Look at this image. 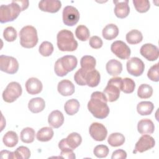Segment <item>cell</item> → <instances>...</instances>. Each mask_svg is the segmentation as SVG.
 I'll use <instances>...</instances> for the list:
<instances>
[{"instance_id": "ab89813d", "label": "cell", "mask_w": 159, "mask_h": 159, "mask_svg": "<svg viewBox=\"0 0 159 159\" xmlns=\"http://www.w3.org/2000/svg\"><path fill=\"white\" fill-rule=\"evenodd\" d=\"M17 31L11 26L6 27L3 32V37L7 42H14L17 39Z\"/></svg>"}, {"instance_id": "74e56055", "label": "cell", "mask_w": 159, "mask_h": 159, "mask_svg": "<svg viewBox=\"0 0 159 159\" xmlns=\"http://www.w3.org/2000/svg\"><path fill=\"white\" fill-rule=\"evenodd\" d=\"M39 52L43 57H49L53 52V46L51 42L44 41L39 46Z\"/></svg>"}, {"instance_id": "8992f818", "label": "cell", "mask_w": 159, "mask_h": 159, "mask_svg": "<svg viewBox=\"0 0 159 159\" xmlns=\"http://www.w3.org/2000/svg\"><path fill=\"white\" fill-rule=\"evenodd\" d=\"M122 81V78L120 77H114L108 81L107 86L102 92L107 101L114 102L119 99L121 91Z\"/></svg>"}, {"instance_id": "4316f807", "label": "cell", "mask_w": 159, "mask_h": 159, "mask_svg": "<svg viewBox=\"0 0 159 159\" xmlns=\"http://www.w3.org/2000/svg\"><path fill=\"white\" fill-rule=\"evenodd\" d=\"M53 130L51 127H45L40 129L37 133L36 137L39 141L48 142L53 137Z\"/></svg>"}, {"instance_id": "7402d4cb", "label": "cell", "mask_w": 159, "mask_h": 159, "mask_svg": "<svg viewBox=\"0 0 159 159\" xmlns=\"http://www.w3.org/2000/svg\"><path fill=\"white\" fill-rule=\"evenodd\" d=\"M100 80V73L95 69L87 71L85 75V82L89 87L94 88L97 86L99 84Z\"/></svg>"}, {"instance_id": "5bb4252c", "label": "cell", "mask_w": 159, "mask_h": 159, "mask_svg": "<svg viewBox=\"0 0 159 159\" xmlns=\"http://www.w3.org/2000/svg\"><path fill=\"white\" fill-rule=\"evenodd\" d=\"M89 132L91 137L96 141L101 142L106 139L107 135V130L106 127L99 122H93L91 124Z\"/></svg>"}, {"instance_id": "f6af8a7d", "label": "cell", "mask_w": 159, "mask_h": 159, "mask_svg": "<svg viewBox=\"0 0 159 159\" xmlns=\"http://www.w3.org/2000/svg\"><path fill=\"white\" fill-rule=\"evenodd\" d=\"M73 150L70 148H65L61 150L60 158L67 159H75L76 156Z\"/></svg>"}, {"instance_id": "d6a6232c", "label": "cell", "mask_w": 159, "mask_h": 159, "mask_svg": "<svg viewBox=\"0 0 159 159\" xmlns=\"http://www.w3.org/2000/svg\"><path fill=\"white\" fill-rule=\"evenodd\" d=\"M35 134V130L32 128L25 127L20 132V140L24 143H32L34 140Z\"/></svg>"}, {"instance_id": "bcb514c9", "label": "cell", "mask_w": 159, "mask_h": 159, "mask_svg": "<svg viewBox=\"0 0 159 159\" xmlns=\"http://www.w3.org/2000/svg\"><path fill=\"white\" fill-rule=\"evenodd\" d=\"M127 158V153L122 149H118L113 152L111 158L112 159H125Z\"/></svg>"}, {"instance_id": "7dc6e473", "label": "cell", "mask_w": 159, "mask_h": 159, "mask_svg": "<svg viewBox=\"0 0 159 159\" xmlns=\"http://www.w3.org/2000/svg\"><path fill=\"white\" fill-rule=\"evenodd\" d=\"M1 157L2 158H11L14 159L13 152H9L8 150H2L0 152Z\"/></svg>"}, {"instance_id": "30bf717a", "label": "cell", "mask_w": 159, "mask_h": 159, "mask_svg": "<svg viewBox=\"0 0 159 159\" xmlns=\"http://www.w3.org/2000/svg\"><path fill=\"white\" fill-rule=\"evenodd\" d=\"M111 52L118 58L122 60L128 59L130 57L131 51L128 45L121 40L114 42L111 46Z\"/></svg>"}, {"instance_id": "d4e9b609", "label": "cell", "mask_w": 159, "mask_h": 159, "mask_svg": "<svg viewBox=\"0 0 159 159\" xmlns=\"http://www.w3.org/2000/svg\"><path fill=\"white\" fill-rule=\"evenodd\" d=\"M102 37L107 40H111L116 38L119 34V29L114 24H107L102 29Z\"/></svg>"}, {"instance_id": "ba28073f", "label": "cell", "mask_w": 159, "mask_h": 159, "mask_svg": "<svg viewBox=\"0 0 159 159\" xmlns=\"http://www.w3.org/2000/svg\"><path fill=\"white\" fill-rule=\"evenodd\" d=\"M0 70L8 74H14L19 70V63L12 57L1 55L0 56Z\"/></svg>"}, {"instance_id": "52a82bcc", "label": "cell", "mask_w": 159, "mask_h": 159, "mask_svg": "<svg viewBox=\"0 0 159 159\" xmlns=\"http://www.w3.org/2000/svg\"><path fill=\"white\" fill-rule=\"evenodd\" d=\"M22 93L20 84L16 81L9 83L2 93V99L8 103L14 102L19 98Z\"/></svg>"}, {"instance_id": "f35d334b", "label": "cell", "mask_w": 159, "mask_h": 159, "mask_svg": "<svg viewBox=\"0 0 159 159\" xmlns=\"http://www.w3.org/2000/svg\"><path fill=\"white\" fill-rule=\"evenodd\" d=\"M132 2L136 11L139 12L144 13L150 9V4L148 0H133Z\"/></svg>"}, {"instance_id": "7bdbcfd3", "label": "cell", "mask_w": 159, "mask_h": 159, "mask_svg": "<svg viewBox=\"0 0 159 159\" xmlns=\"http://www.w3.org/2000/svg\"><path fill=\"white\" fill-rule=\"evenodd\" d=\"M148 78L155 82L159 81V73H158V63L152 66L148 70L147 73Z\"/></svg>"}, {"instance_id": "7a4b0ae2", "label": "cell", "mask_w": 159, "mask_h": 159, "mask_svg": "<svg viewBox=\"0 0 159 159\" xmlns=\"http://www.w3.org/2000/svg\"><path fill=\"white\" fill-rule=\"evenodd\" d=\"M57 47L62 52H73L78 47V42L74 38L73 32L66 29L58 32L57 35Z\"/></svg>"}, {"instance_id": "2e32d148", "label": "cell", "mask_w": 159, "mask_h": 159, "mask_svg": "<svg viewBox=\"0 0 159 159\" xmlns=\"http://www.w3.org/2000/svg\"><path fill=\"white\" fill-rule=\"evenodd\" d=\"M61 7V2L58 0H42L39 3L40 10L50 13L57 12Z\"/></svg>"}, {"instance_id": "44dd1931", "label": "cell", "mask_w": 159, "mask_h": 159, "mask_svg": "<svg viewBox=\"0 0 159 159\" xmlns=\"http://www.w3.org/2000/svg\"><path fill=\"white\" fill-rule=\"evenodd\" d=\"M137 130L140 134L150 135L154 132L155 125L153 122L150 119H143L138 122Z\"/></svg>"}, {"instance_id": "e575fe53", "label": "cell", "mask_w": 159, "mask_h": 159, "mask_svg": "<svg viewBox=\"0 0 159 159\" xmlns=\"http://www.w3.org/2000/svg\"><path fill=\"white\" fill-rule=\"evenodd\" d=\"M135 88V83L134 81L129 78H125L122 79L121 91L124 93L130 94L134 92Z\"/></svg>"}, {"instance_id": "1f68e13d", "label": "cell", "mask_w": 159, "mask_h": 159, "mask_svg": "<svg viewBox=\"0 0 159 159\" xmlns=\"http://www.w3.org/2000/svg\"><path fill=\"white\" fill-rule=\"evenodd\" d=\"M125 137L123 134L119 132L112 133L108 137V143L114 147L121 146L125 142Z\"/></svg>"}, {"instance_id": "d6986e66", "label": "cell", "mask_w": 159, "mask_h": 159, "mask_svg": "<svg viewBox=\"0 0 159 159\" xmlns=\"http://www.w3.org/2000/svg\"><path fill=\"white\" fill-rule=\"evenodd\" d=\"M57 89L58 93L63 96L72 95L75 93V85L68 80H63L58 84Z\"/></svg>"}, {"instance_id": "5b68a950", "label": "cell", "mask_w": 159, "mask_h": 159, "mask_svg": "<svg viewBox=\"0 0 159 159\" xmlns=\"http://www.w3.org/2000/svg\"><path fill=\"white\" fill-rule=\"evenodd\" d=\"M20 6L13 0L9 4H2L0 7V22L6 23L15 20L21 12Z\"/></svg>"}, {"instance_id": "b9f144b4", "label": "cell", "mask_w": 159, "mask_h": 159, "mask_svg": "<svg viewBox=\"0 0 159 159\" xmlns=\"http://www.w3.org/2000/svg\"><path fill=\"white\" fill-rule=\"evenodd\" d=\"M87 71H86L81 68L75 73L74 75V80L78 85L80 86L86 85L85 82V75Z\"/></svg>"}, {"instance_id": "277c9868", "label": "cell", "mask_w": 159, "mask_h": 159, "mask_svg": "<svg viewBox=\"0 0 159 159\" xmlns=\"http://www.w3.org/2000/svg\"><path fill=\"white\" fill-rule=\"evenodd\" d=\"M20 44L26 48L34 47L38 42V35L36 29L32 25H26L19 32Z\"/></svg>"}, {"instance_id": "ffe728a7", "label": "cell", "mask_w": 159, "mask_h": 159, "mask_svg": "<svg viewBox=\"0 0 159 159\" xmlns=\"http://www.w3.org/2000/svg\"><path fill=\"white\" fill-rule=\"evenodd\" d=\"M49 125L55 129L59 128L64 122V116L62 112L58 110L53 111L48 117Z\"/></svg>"}, {"instance_id": "cb8c5ba5", "label": "cell", "mask_w": 159, "mask_h": 159, "mask_svg": "<svg viewBox=\"0 0 159 159\" xmlns=\"http://www.w3.org/2000/svg\"><path fill=\"white\" fill-rule=\"evenodd\" d=\"M45 107V102L42 98H35L31 99L28 103L29 109L33 113L42 112Z\"/></svg>"}, {"instance_id": "f546056e", "label": "cell", "mask_w": 159, "mask_h": 159, "mask_svg": "<svg viewBox=\"0 0 159 159\" xmlns=\"http://www.w3.org/2000/svg\"><path fill=\"white\" fill-rule=\"evenodd\" d=\"M2 142L7 147H14L18 143L17 134L12 130L7 132L3 136Z\"/></svg>"}, {"instance_id": "f1b7e54d", "label": "cell", "mask_w": 159, "mask_h": 159, "mask_svg": "<svg viewBox=\"0 0 159 159\" xmlns=\"http://www.w3.org/2000/svg\"><path fill=\"white\" fill-rule=\"evenodd\" d=\"M80 107V104L77 99H71L65 102L64 109L68 115L73 116L78 112Z\"/></svg>"}, {"instance_id": "8fae6325", "label": "cell", "mask_w": 159, "mask_h": 159, "mask_svg": "<svg viewBox=\"0 0 159 159\" xmlns=\"http://www.w3.org/2000/svg\"><path fill=\"white\" fill-rule=\"evenodd\" d=\"M126 66L127 72L134 76H139L142 75L145 69L144 63L138 57H132L129 59Z\"/></svg>"}, {"instance_id": "836d02e7", "label": "cell", "mask_w": 159, "mask_h": 159, "mask_svg": "<svg viewBox=\"0 0 159 159\" xmlns=\"http://www.w3.org/2000/svg\"><path fill=\"white\" fill-rule=\"evenodd\" d=\"M153 94L152 87L147 84H141L137 90V96L141 99H147L150 98Z\"/></svg>"}, {"instance_id": "e0dca14e", "label": "cell", "mask_w": 159, "mask_h": 159, "mask_svg": "<svg viewBox=\"0 0 159 159\" xmlns=\"http://www.w3.org/2000/svg\"><path fill=\"white\" fill-rule=\"evenodd\" d=\"M113 2L115 4L114 14L116 17L120 19H124L128 16L130 12V7L129 6V1H114Z\"/></svg>"}, {"instance_id": "3957f363", "label": "cell", "mask_w": 159, "mask_h": 159, "mask_svg": "<svg viewBox=\"0 0 159 159\" xmlns=\"http://www.w3.org/2000/svg\"><path fill=\"white\" fill-rule=\"evenodd\" d=\"M78 60L73 55H65L58 58L54 66V71L58 76L63 77L70 71H73L77 66Z\"/></svg>"}, {"instance_id": "8d00e7d4", "label": "cell", "mask_w": 159, "mask_h": 159, "mask_svg": "<svg viewBox=\"0 0 159 159\" xmlns=\"http://www.w3.org/2000/svg\"><path fill=\"white\" fill-rule=\"evenodd\" d=\"M13 155L15 159H28L30 157V151L26 147L20 146L13 152Z\"/></svg>"}, {"instance_id": "83f0119b", "label": "cell", "mask_w": 159, "mask_h": 159, "mask_svg": "<svg viewBox=\"0 0 159 159\" xmlns=\"http://www.w3.org/2000/svg\"><path fill=\"white\" fill-rule=\"evenodd\" d=\"M154 109V104L150 101H142L137 106V111L141 116H148Z\"/></svg>"}, {"instance_id": "484cf974", "label": "cell", "mask_w": 159, "mask_h": 159, "mask_svg": "<svg viewBox=\"0 0 159 159\" xmlns=\"http://www.w3.org/2000/svg\"><path fill=\"white\" fill-rule=\"evenodd\" d=\"M127 43L131 45H135L140 43L143 40V35L140 31L137 29H133L127 32L125 36Z\"/></svg>"}, {"instance_id": "4fadbf2b", "label": "cell", "mask_w": 159, "mask_h": 159, "mask_svg": "<svg viewBox=\"0 0 159 159\" xmlns=\"http://www.w3.org/2000/svg\"><path fill=\"white\" fill-rule=\"evenodd\" d=\"M155 145V139L148 134L143 135L140 137L138 142L135 143V148L133 151L134 153L137 152L143 153L147 150L152 148Z\"/></svg>"}, {"instance_id": "4dcf8cb0", "label": "cell", "mask_w": 159, "mask_h": 159, "mask_svg": "<svg viewBox=\"0 0 159 159\" xmlns=\"http://www.w3.org/2000/svg\"><path fill=\"white\" fill-rule=\"evenodd\" d=\"M96 64V59L94 57L90 55H84L81 58L80 60L81 68L86 71H91L95 69Z\"/></svg>"}, {"instance_id": "9a60e30c", "label": "cell", "mask_w": 159, "mask_h": 159, "mask_svg": "<svg viewBox=\"0 0 159 159\" xmlns=\"http://www.w3.org/2000/svg\"><path fill=\"white\" fill-rule=\"evenodd\" d=\"M140 53L142 57L150 61L157 60L159 56L158 47L152 43H145L140 48Z\"/></svg>"}, {"instance_id": "603a6c76", "label": "cell", "mask_w": 159, "mask_h": 159, "mask_svg": "<svg viewBox=\"0 0 159 159\" xmlns=\"http://www.w3.org/2000/svg\"><path fill=\"white\" fill-rule=\"evenodd\" d=\"M106 68L108 74L113 76H116L121 73L122 71V65L119 61L112 59L107 61Z\"/></svg>"}, {"instance_id": "c3c4849f", "label": "cell", "mask_w": 159, "mask_h": 159, "mask_svg": "<svg viewBox=\"0 0 159 159\" xmlns=\"http://www.w3.org/2000/svg\"><path fill=\"white\" fill-rule=\"evenodd\" d=\"M20 7L21 8V11H23L24 10H25L28 7H29V1H15Z\"/></svg>"}, {"instance_id": "ac0fdd59", "label": "cell", "mask_w": 159, "mask_h": 159, "mask_svg": "<svg viewBox=\"0 0 159 159\" xmlns=\"http://www.w3.org/2000/svg\"><path fill=\"white\" fill-rule=\"evenodd\" d=\"M43 88L42 82L37 78H30L25 83V89L27 92L32 95L40 93Z\"/></svg>"}, {"instance_id": "7c38bea8", "label": "cell", "mask_w": 159, "mask_h": 159, "mask_svg": "<svg viewBox=\"0 0 159 159\" xmlns=\"http://www.w3.org/2000/svg\"><path fill=\"white\" fill-rule=\"evenodd\" d=\"M81 136L77 132L70 134L66 139H61L58 143V147L60 150L64 148H70L72 150L76 148L81 143Z\"/></svg>"}, {"instance_id": "9c48e42d", "label": "cell", "mask_w": 159, "mask_h": 159, "mask_svg": "<svg viewBox=\"0 0 159 159\" xmlns=\"http://www.w3.org/2000/svg\"><path fill=\"white\" fill-rule=\"evenodd\" d=\"M62 16L65 25L73 26L78 23L80 19V12L76 7L72 6H67L63 10Z\"/></svg>"}, {"instance_id": "ee69618b", "label": "cell", "mask_w": 159, "mask_h": 159, "mask_svg": "<svg viewBox=\"0 0 159 159\" xmlns=\"http://www.w3.org/2000/svg\"><path fill=\"white\" fill-rule=\"evenodd\" d=\"M89 44L91 48L94 49H98L102 46L103 42L102 39L99 37L94 35L89 39Z\"/></svg>"}, {"instance_id": "6da1fadb", "label": "cell", "mask_w": 159, "mask_h": 159, "mask_svg": "<svg viewBox=\"0 0 159 159\" xmlns=\"http://www.w3.org/2000/svg\"><path fill=\"white\" fill-rule=\"evenodd\" d=\"M104 94L100 91H94L91 95L88 102V109L93 116L99 119L107 117L109 114V107Z\"/></svg>"}, {"instance_id": "60d3db41", "label": "cell", "mask_w": 159, "mask_h": 159, "mask_svg": "<svg viewBox=\"0 0 159 159\" xmlns=\"http://www.w3.org/2000/svg\"><path fill=\"white\" fill-rule=\"evenodd\" d=\"M109 148L105 145H98L94 148V155L98 158H105L109 154Z\"/></svg>"}, {"instance_id": "d590c367", "label": "cell", "mask_w": 159, "mask_h": 159, "mask_svg": "<svg viewBox=\"0 0 159 159\" xmlns=\"http://www.w3.org/2000/svg\"><path fill=\"white\" fill-rule=\"evenodd\" d=\"M75 35L80 40L86 41L89 39L90 32L87 27L84 25H80L76 29Z\"/></svg>"}]
</instances>
